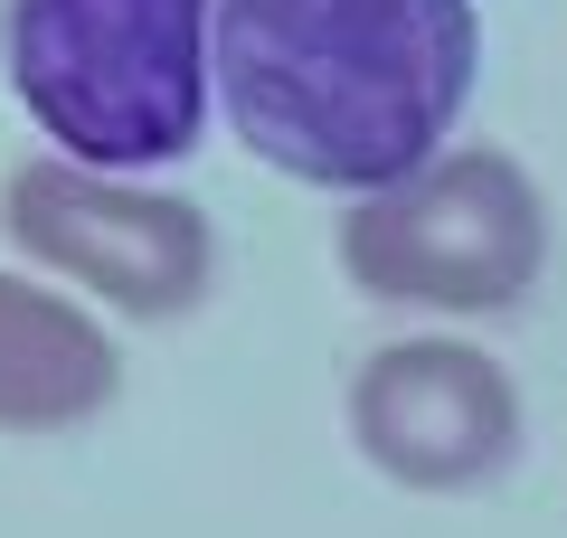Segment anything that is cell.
<instances>
[{"instance_id":"3","label":"cell","mask_w":567,"mask_h":538,"mask_svg":"<svg viewBox=\"0 0 567 538\" xmlns=\"http://www.w3.org/2000/svg\"><path fill=\"white\" fill-rule=\"evenodd\" d=\"M539 256L548 208L502 152H445L341 218L350 283L369 302H416V312H511L539 283Z\"/></svg>"},{"instance_id":"6","label":"cell","mask_w":567,"mask_h":538,"mask_svg":"<svg viewBox=\"0 0 567 538\" xmlns=\"http://www.w3.org/2000/svg\"><path fill=\"white\" fill-rule=\"evenodd\" d=\"M114 340L48 283L0 275V425L10 435H58L85 425L114 397Z\"/></svg>"},{"instance_id":"5","label":"cell","mask_w":567,"mask_h":538,"mask_svg":"<svg viewBox=\"0 0 567 538\" xmlns=\"http://www.w3.org/2000/svg\"><path fill=\"white\" fill-rule=\"evenodd\" d=\"M350 435L406 492H473L520 454V387L473 340H388L350 379Z\"/></svg>"},{"instance_id":"2","label":"cell","mask_w":567,"mask_h":538,"mask_svg":"<svg viewBox=\"0 0 567 538\" xmlns=\"http://www.w3.org/2000/svg\"><path fill=\"white\" fill-rule=\"evenodd\" d=\"M0 66L76 170H162L208 123L218 0H0Z\"/></svg>"},{"instance_id":"4","label":"cell","mask_w":567,"mask_h":538,"mask_svg":"<svg viewBox=\"0 0 567 538\" xmlns=\"http://www.w3.org/2000/svg\"><path fill=\"white\" fill-rule=\"evenodd\" d=\"M0 227H10V246H20L29 265H48V275L104 293L114 312H133V321L189 312V302L208 293V265H218L208 218L189 199L123 189V179L76 170V161H29V170H10Z\"/></svg>"},{"instance_id":"1","label":"cell","mask_w":567,"mask_h":538,"mask_svg":"<svg viewBox=\"0 0 567 538\" xmlns=\"http://www.w3.org/2000/svg\"><path fill=\"white\" fill-rule=\"evenodd\" d=\"M473 0H218V95L246 152L312 189H398L473 95Z\"/></svg>"}]
</instances>
